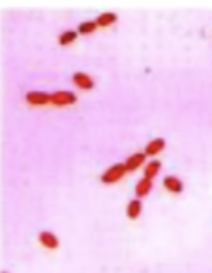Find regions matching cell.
<instances>
[{
  "mask_svg": "<svg viewBox=\"0 0 212 273\" xmlns=\"http://www.w3.org/2000/svg\"><path fill=\"white\" fill-rule=\"evenodd\" d=\"M125 175H127L125 163H116V165L109 166L104 173L100 175V180L104 184H114V182H118V180H121Z\"/></svg>",
  "mask_w": 212,
  "mask_h": 273,
  "instance_id": "6da1fadb",
  "label": "cell"
},
{
  "mask_svg": "<svg viewBox=\"0 0 212 273\" xmlns=\"http://www.w3.org/2000/svg\"><path fill=\"white\" fill-rule=\"evenodd\" d=\"M77 102V95L73 91H54L52 93V105L56 107H66Z\"/></svg>",
  "mask_w": 212,
  "mask_h": 273,
  "instance_id": "7a4b0ae2",
  "label": "cell"
},
{
  "mask_svg": "<svg viewBox=\"0 0 212 273\" xmlns=\"http://www.w3.org/2000/svg\"><path fill=\"white\" fill-rule=\"evenodd\" d=\"M25 102L30 105L52 104V93H47V91H27V95H25Z\"/></svg>",
  "mask_w": 212,
  "mask_h": 273,
  "instance_id": "3957f363",
  "label": "cell"
},
{
  "mask_svg": "<svg viewBox=\"0 0 212 273\" xmlns=\"http://www.w3.org/2000/svg\"><path fill=\"white\" fill-rule=\"evenodd\" d=\"M71 80H73V84L77 86V88H80V90H93L94 88V80L91 79V75H88L86 71H75L73 75H71Z\"/></svg>",
  "mask_w": 212,
  "mask_h": 273,
  "instance_id": "277c9868",
  "label": "cell"
},
{
  "mask_svg": "<svg viewBox=\"0 0 212 273\" xmlns=\"http://www.w3.org/2000/svg\"><path fill=\"white\" fill-rule=\"evenodd\" d=\"M38 241H39V245H43L45 248L48 250H56L57 246H59V238H57L54 232L50 231H41L38 236Z\"/></svg>",
  "mask_w": 212,
  "mask_h": 273,
  "instance_id": "5b68a950",
  "label": "cell"
},
{
  "mask_svg": "<svg viewBox=\"0 0 212 273\" xmlns=\"http://www.w3.org/2000/svg\"><path fill=\"white\" fill-rule=\"evenodd\" d=\"M164 146H166V141H164V137H155V139H151V141H148L145 145V156L146 157H153L157 156V154H160V152L164 150Z\"/></svg>",
  "mask_w": 212,
  "mask_h": 273,
  "instance_id": "8992f818",
  "label": "cell"
},
{
  "mask_svg": "<svg viewBox=\"0 0 212 273\" xmlns=\"http://www.w3.org/2000/svg\"><path fill=\"white\" fill-rule=\"evenodd\" d=\"M145 161H146L145 152H134V154H130L125 159V168H127V171H136L139 166L145 165Z\"/></svg>",
  "mask_w": 212,
  "mask_h": 273,
  "instance_id": "52a82bcc",
  "label": "cell"
},
{
  "mask_svg": "<svg viewBox=\"0 0 212 273\" xmlns=\"http://www.w3.org/2000/svg\"><path fill=\"white\" fill-rule=\"evenodd\" d=\"M162 184H164V188L170 191V193H182L184 191V184H182V180L177 177V175H166L164 180H162Z\"/></svg>",
  "mask_w": 212,
  "mask_h": 273,
  "instance_id": "ba28073f",
  "label": "cell"
},
{
  "mask_svg": "<svg viewBox=\"0 0 212 273\" xmlns=\"http://www.w3.org/2000/svg\"><path fill=\"white\" fill-rule=\"evenodd\" d=\"M94 22H96L98 27H111V25L118 22V14L113 13V11H105V13H100Z\"/></svg>",
  "mask_w": 212,
  "mask_h": 273,
  "instance_id": "9c48e42d",
  "label": "cell"
},
{
  "mask_svg": "<svg viewBox=\"0 0 212 273\" xmlns=\"http://www.w3.org/2000/svg\"><path fill=\"white\" fill-rule=\"evenodd\" d=\"M160 171V161L159 159H153V161H148L145 165V170H143V177L145 179H150L153 180L159 175Z\"/></svg>",
  "mask_w": 212,
  "mask_h": 273,
  "instance_id": "30bf717a",
  "label": "cell"
},
{
  "mask_svg": "<svg viewBox=\"0 0 212 273\" xmlns=\"http://www.w3.org/2000/svg\"><path fill=\"white\" fill-rule=\"evenodd\" d=\"M141 200L139 198H132L130 202L127 204V218L128 220H137L139 218V214H141Z\"/></svg>",
  "mask_w": 212,
  "mask_h": 273,
  "instance_id": "8fae6325",
  "label": "cell"
},
{
  "mask_svg": "<svg viewBox=\"0 0 212 273\" xmlns=\"http://www.w3.org/2000/svg\"><path fill=\"white\" fill-rule=\"evenodd\" d=\"M151 188H153V182H151L150 179H145V177H143V179H139L136 184V197L137 198L146 197V195L151 191Z\"/></svg>",
  "mask_w": 212,
  "mask_h": 273,
  "instance_id": "7c38bea8",
  "label": "cell"
},
{
  "mask_svg": "<svg viewBox=\"0 0 212 273\" xmlns=\"http://www.w3.org/2000/svg\"><path fill=\"white\" fill-rule=\"evenodd\" d=\"M77 36H79V33H77V31H73V29L62 31V33L59 34V45H61V47H68V45H71V43L75 41Z\"/></svg>",
  "mask_w": 212,
  "mask_h": 273,
  "instance_id": "4fadbf2b",
  "label": "cell"
},
{
  "mask_svg": "<svg viewBox=\"0 0 212 273\" xmlns=\"http://www.w3.org/2000/svg\"><path fill=\"white\" fill-rule=\"evenodd\" d=\"M96 29H98V25H96L94 20H84V22H80L79 24L77 33L79 34H91V33H94Z\"/></svg>",
  "mask_w": 212,
  "mask_h": 273,
  "instance_id": "5bb4252c",
  "label": "cell"
},
{
  "mask_svg": "<svg viewBox=\"0 0 212 273\" xmlns=\"http://www.w3.org/2000/svg\"><path fill=\"white\" fill-rule=\"evenodd\" d=\"M2 273H7V272H2Z\"/></svg>",
  "mask_w": 212,
  "mask_h": 273,
  "instance_id": "9a60e30c",
  "label": "cell"
}]
</instances>
